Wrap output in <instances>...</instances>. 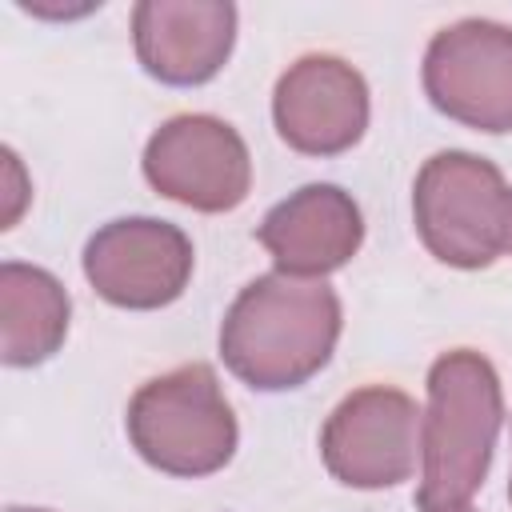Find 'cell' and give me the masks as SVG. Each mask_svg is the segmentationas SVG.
I'll use <instances>...</instances> for the list:
<instances>
[{"label":"cell","mask_w":512,"mask_h":512,"mask_svg":"<svg viewBox=\"0 0 512 512\" xmlns=\"http://www.w3.org/2000/svg\"><path fill=\"white\" fill-rule=\"evenodd\" d=\"M24 200H28V184H24L20 156L12 148H4V216H0V228H12L20 220Z\"/></svg>","instance_id":"obj_13"},{"label":"cell","mask_w":512,"mask_h":512,"mask_svg":"<svg viewBox=\"0 0 512 512\" xmlns=\"http://www.w3.org/2000/svg\"><path fill=\"white\" fill-rule=\"evenodd\" d=\"M464 512H468V508H464Z\"/></svg>","instance_id":"obj_17"},{"label":"cell","mask_w":512,"mask_h":512,"mask_svg":"<svg viewBox=\"0 0 512 512\" xmlns=\"http://www.w3.org/2000/svg\"><path fill=\"white\" fill-rule=\"evenodd\" d=\"M256 240L268 248L280 272L324 280L344 268L364 244L360 204L336 184H304L256 228Z\"/></svg>","instance_id":"obj_11"},{"label":"cell","mask_w":512,"mask_h":512,"mask_svg":"<svg viewBox=\"0 0 512 512\" xmlns=\"http://www.w3.org/2000/svg\"><path fill=\"white\" fill-rule=\"evenodd\" d=\"M72 300L64 284L36 264H0V360L8 368H32L60 352L68 336Z\"/></svg>","instance_id":"obj_12"},{"label":"cell","mask_w":512,"mask_h":512,"mask_svg":"<svg viewBox=\"0 0 512 512\" xmlns=\"http://www.w3.org/2000/svg\"><path fill=\"white\" fill-rule=\"evenodd\" d=\"M144 180L184 208L232 212L252 188V156L228 120L184 112L148 136Z\"/></svg>","instance_id":"obj_7"},{"label":"cell","mask_w":512,"mask_h":512,"mask_svg":"<svg viewBox=\"0 0 512 512\" xmlns=\"http://www.w3.org/2000/svg\"><path fill=\"white\" fill-rule=\"evenodd\" d=\"M8 512H48V508H20V504H12Z\"/></svg>","instance_id":"obj_15"},{"label":"cell","mask_w":512,"mask_h":512,"mask_svg":"<svg viewBox=\"0 0 512 512\" xmlns=\"http://www.w3.org/2000/svg\"><path fill=\"white\" fill-rule=\"evenodd\" d=\"M272 120L288 148L304 156H340L360 144L368 128V84L340 56H300L276 80Z\"/></svg>","instance_id":"obj_9"},{"label":"cell","mask_w":512,"mask_h":512,"mask_svg":"<svg viewBox=\"0 0 512 512\" xmlns=\"http://www.w3.org/2000/svg\"><path fill=\"white\" fill-rule=\"evenodd\" d=\"M504 424V392L492 360L476 348H452L428 368V408L420 436V512H464L480 492L496 436Z\"/></svg>","instance_id":"obj_2"},{"label":"cell","mask_w":512,"mask_h":512,"mask_svg":"<svg viewBox=\"0 0 512 512\" xmlns=\"http://www.w3.org/2000/svg\"><path fill=\"white\" fill-rule=\"evenodd\" d=\"M192 240L156 216H120L84 244V276L100 300L132 312L172 304L192 280Z\"/></svg>","instance_id":"obj_8"},{"label":"cell","mask_w":512,"mask_h":512,"mask_svg":"<svg viewBox=\"0 0 512 512\" xmlns=\"http://www.w3.org/2000/svg\"><path fill=\"white\" fill-rule=\"evenodd\" d=\"M132 44L144 72L172 88L208 84L232 56L236 4L228 0H140Z\"/></svg>","instance_id":"obj_10"},{"label":"cell","mask_w":512,"mask_h":512,"mask_svg":"<svg viewBox=\"0 0 512 512\" xmlns=\"http://www.w3.org/2000/svg\"><path fill=\"white\" fill-rule=\"evenodd\" d=\"M508 500H512V480H508Z\"/></svg>","instance_id":"obj_16"},{"label":"cell","mask_w":512,"mask_h":512,"mask_svg":"<svg viewBox=\"0 0 512 512\" xmlns=\"http://www.w3.org/2000/svg\"><path fill=\"white\" fill-rule=\"evenodd\" d=\"M504 252H512V188H508V200H504Z\"/></svg>","instance_id":"obj_14"},{"label":"cell","mask_w":512,"mask_h":512,"mask_svg":"<svg viewBox=\"0 0 512 512\" xmlns=\"http://www.w3.org/2000/svg\"><path fill=\"white\" fill-rule=\"evenodd\" d=\"M424 92L436 112L476 132H512V28L456 20L428 40Z\"/></svg>","instance_id":"obj_6"},{"label":"cell","mask_w":512,"mask_h":512,"mask_svg":"<svg viewBox=\"0 0 512 512\" xmlns=\"http://www.w3.org/2000/svg\"><path fill=\"white\" fill-rule=\"evenodd\" d=\"M124 428L144 464L184 480L220 472L240 440L232 404L208 364H180L140 384Z\"/></svg>","instance_id":"obj_3"},{"label":"cell","mask_w":512,"mask_h":512,"mask_svg":"<svg viewBox=\"0 0 512 512\" xmlns=\"http://www.w3.org/2000/svg\"><path fill=\"white\" fill-rule=\"evenodd\" d=\"M424 416L416 400L388 384L348 392L320 428L324 468L348 488H392L416 472Z\"/></svg>","instance_id":"obj_5"},{"label":"cell","mask_w":512,"mask_h":512,"mask_svg":"<svg viewBox=\"0 0 512 512\" xmlns=\"http://www.w3.org/2000/svg\"><path fill=\"white\" fill-rule=\"evenodd\" d=\"M344 328L332 284L292 272H264L240 288L220 324V356L256 392L308 384L336 352Z\"/></svg>","instance_id":"obj_1"},{"label":"cell","mask_w":512,"mask_h":512,"mask_svg":"<svg viewBox=\"0 0 512 512\" xmlns=\"http://www.w3.org/2000/svg\"><path fill=\"white\" fill-rule=\"evenodd\" d=\"M500 168L476 152H436L412 184V216L424 248L448 268H488L504 252Z\"/></svg>","instance_id":"obj_4"}]
</instances>
